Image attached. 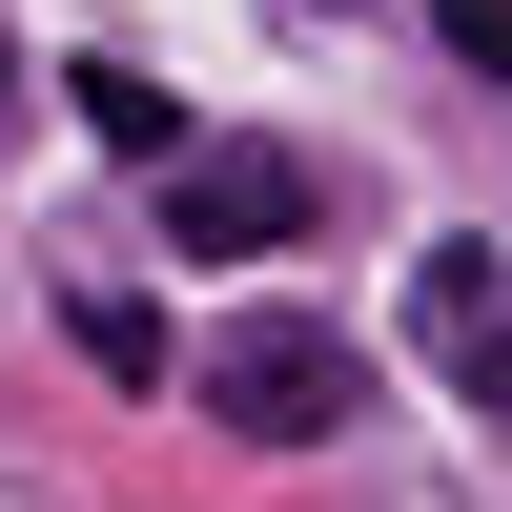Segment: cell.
<instances>
[{
	"instance_id": "1",
	"label": "cell",
	"mask_w": 512,
	"mask_h": 512,
	"mask_svg": "<svg viewBox=\"0 0 512 512\" xmlns=\"http://www.w3.org/2000/svg\"><path fill=\"white\" fill-rule=\"evenodd\" d=\"M185 390L226 410L246 451H308V431H349V410H369V369H349V328H308V308H246L226 349L185 369Z\"/></svg>"
},
{
	"instance_id": "2",
	"label": "cell",
	"mask_w": 512,
	"mask_h": 512,
	"mask_svg": "<svg viewBox=\"0 0 512 512\" xmlns=\"http://www.w3.org/2000/svg\"><path fill=\"white\" fill-rule=\"evenodd\" d=\"M164 246H205V267L308 246V164L287 144H164Z\"/></svg>"
},
{
	"instance_id": "3",
	"label": "cell",
	"mask_w": 512,
	"mask_h": 512,
	"mask_svg": "<svg viewBox=\"0 0 512 512\" xmlns=\"http://www.w3.org/2000/svg\"><path fill=\"white\" fill-rule=\"evenodd\" d=\"M82 123H103L123 164H164V144H185V103H164V82H123V62H82Z\"/></svg>"
},
{
	"instance_id": "4",
	"label": "cell",
	"mask_w": 512,
	"mask_h": 512,
	"mask_svg": "<svg viewBox=\"0 0 512 512\" xmlns=\"http://www.w3.org/2000/svg\"><path fill=\"white\" fill-rule=\"evenodd\" d=\"M451 369H472V410H492V431H512V287H492L472 328H451Z\"/></svg>"
},
{
	"instance_id": "5",
	"label": "cell",
	"mask_w": 512,
	"mask_h": 512,
	"mask_svg": "<svg viewBox=\"0 0 512 512\" xmlns=\"http://www.w3.org/2000/svg\"><path fill=\"white\" fill-rule=\"evenodd\" d=\"M431 41H451L472 82H512V0H431Z\"/></svg>"
},
{
	"instance_id": "6",
	"label": "cell",
	"mask_w": 512,
	"mask_h": 512,
	"mask_svg": "<svg viewBox=\"0 0 512 512\" xmlns=\"http://www.w3.org/2000/svg\"><path fill=\"white\" fill-rule=\"evenodd\" d=\"M0 144H21V62H0Z\"/></svg>"
}]
</instances>
